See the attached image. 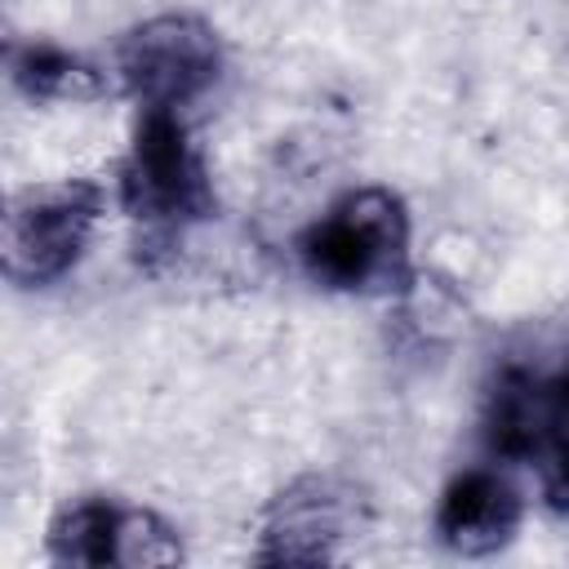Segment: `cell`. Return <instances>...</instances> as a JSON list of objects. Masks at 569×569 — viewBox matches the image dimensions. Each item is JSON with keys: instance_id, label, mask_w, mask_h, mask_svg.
Segmentation results:
<instances>
[{"instance_id": "cell-1", "label": "cell", "mask_w": 569, "mask_h": 569, "mask_svg": "<svg viewBox=\"0 0 569 569\" xmlns=\"http://www.w3.org/2000/svg\"><path fill=\"white\" fill-rule=\"evenodd\" d=\"M298 258L325 289L396 293L409 280V213L387 187H356L302 231Z\"/></svg>"}, {"instance_id": "cell-2", "label": "cell", "mask_w": 569, "mask_h": 569, "mask_svg": "<svg viewBox=\"0 0 569 569\" xmlns=\"http://www.w3.org/2000/svg\"><path fill=\"white\" fill-rule=\"evenodd\" d=\"M120 204L151 236L196 227L213 213V187L178 111H142L120 164Z\"/></svg>"}, {"instance_id": "cell-3", "label": "cell", "mask_w": 569, "mask_h": 569, "mask_svg": "<svg viewBox=\"0 0 569 569\" xmlns=\"http://www.w3.org/2000/svg\"><path fill=\"white\" fill-rule=\"evenodd\" d=\"M102 187L84 178L18 191L4 213V276L22 289L62 280L80 262L102 218Z\"/></svg>"}, {"instance_id": "cell-4", "label": "cell", "mask_w": 569, "mask_h": 569, "mask_svg": "<svg viewBox=\"0 0 569 569\" xmlns=\"http://www.w3.org/2000/svg\"><path fill=\"white\" fill-rule=\"evenodd\" d=\"M222 67L218 31L196 13H156L116 49V76L142 111H178L200 98Z\"/></svg>"}, {"instance_id": "cell-5", "label": "cell", "mask_w": 569, "mask_h": 569, "mask_svg": "<svg viewBox=\"0 0 569 569\" xmlns=\"http://www.w3.org/2000/svg\"><path fill=\"white\" fill-rule=\"evenodd\" d=\"M49 556L58 565H169L182 547L156 511L80 498L49 525Z\"/></svg>"}, {"instance_id": "cell-6", "label": "cell", "mask_w": 569, "mask_h": 569, "mask_svg": "<svg viewBox=\"0 0 569 569\" xmlns=\"http://www.w3.org/2000/svg\"><path fill=\"white\" fill-rule=\"evenodd\" d=\"M356 529H360V498L329 476H302L284 493H276L262 516V560H289V565L333 560L338 542Z\"/></svg>"}, {"instance_id": "cell-7", "label": "cell", "mask_w": 569, "mask_h": 569, "mask_svg": "<svg viewBox=\"0 0 569 569\" xmlns=\"http://www.w3.org/2000/svg\"><path fill=\"white\" fill-rule=\"evenodd\" d=\"M520 516H525V502L502 471L467 467L440 493L436 533L458 556H493L516 538Z\"/></svg>"}, {"instance_id": "cell-8", "label": "cell", "mask_w": 569, "mask_h": 569, "mask_svg": "<svg viewBox=\"0 0 569 569\" xmlns=\"http://www.w3.org/2000/svg\"><path fill=\"white\" fill-rule=\"evenodd\" d=\"M9 80L31 102H89L107 93L102 67L53 40L9 44Z\"/></svg>"}, {"instance_id": "cell-9", "label": "cell", "mask_w": 569, "mask_h": 569, "mask_svg": "<svg viewBox=\"0 0 569 569\" xmlns=\"http://www.w3.org/2000/svg\"><path fill=\"white\" fill-rule=\"evenodd\" d=\"M400 298V320H409V329L427 342L436 338H453L467 329V302L462 293L440 280V276H422V271H409V280L396 289Z\"/></svg>"}, {"instance_id": "cell-10", "label": "cell", "mask_w": 569, "mask_h": 569, "mask_svg": "<svg viewBox=\"0 0 569 569\" xmlns=\"http://www.w3.org/2000/svg\"><path fill=\"white\" fill-rule=\"evenodd\" d=\"M538 476H542V493L551 498V507L569 511V387H565V405L538 449Z\"/></svg>"}]
</instances>
